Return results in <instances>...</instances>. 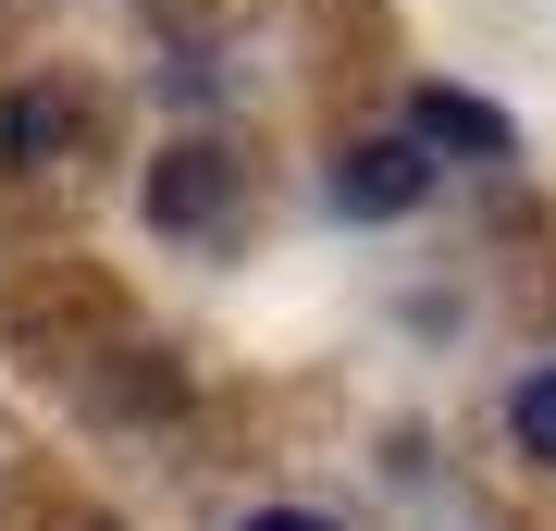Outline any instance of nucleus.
<instances>
[{"instance_id":"nucleus-1","label":"nucleus","mask_w":556,"mask_h":531,"mask_svg":"<svg viewBox=\"0 0 556 531\" xmlns=\"http://www.w3.org/2000/svg\"><path fill=\"white\" fill-rule=\"evenodd\" d=\"M433 137L420 124H396V137H346L334 161H321V198H334V223H408L420 198H433Z\"/></svg>"},{"instance_id":"nucleus-2","label":"nucleus","mask_w":556,"mask_h":531,"mask_svg":"<svg viewBox=\"0 0 556 531\" xmlns=\"http://www.w3.org/2000/svg\"><path fill=\"white\" fill-rule=\"evenodd\" d=\"M137 211H149V236H211V223L236 211V149H211V137L161 149L137 174Z\"/></svg>"},{"instance_id":"nucleus-3","label":"nucleus","mask_w":556,"mask_h":531,"mask_svg":"<svg viewBox=\"0 0 556 531\" xmlns=\"http://www.w3.org/2000/svg\"><path fill=\"white\" fill-rule=\"evenodd\" d=\"M408 124H420L445 161H519V124L495 112V99H470V87H420V99H408Z\"/></svg>"},{"instance_id":"nucleus-4","label":"nucleus","mask_w":556,"mask_h":531,"mask_svg":"<svg viewBox=\"0 0 556 531\" xmlns=\"http://www.w3.org/2000/svg\"><path fill=\"white\" fill-rule=\"evenodd\" d=\"M62 137H75V99H50V87H13V99H0V174H38Z\"/></svg>"},{"instance_id":"nucleus-5","label":"nucleus","mask_w":556,"mask_h":531,"mask_svg":"<svg viewBox=\"0 0 556 531\" xmlns=\"http://www.w3.org/2000/svg\"><path fill=\"white\" fill-rule=\"evenodd\" d=\"M507 445L532 457V470H556V358H544V371H519V383H507Z\"/></svg>"},{"instance_id":"nucleus-6","label":"nucleus","mask_w":556,"mask_h":531,"mask_svg":"<svg viewBox=\"0 0 556 531\" xmlns=\"http://www.w3.org/2000/svg\"><path fill=\"white\" fill-rule=\"evenodd\" d=\"M236 531H334V519H309V507H248Z\"/></svg>"}]
</instances>
